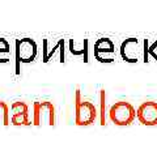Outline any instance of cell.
Here are the masks:
<instances>
[{
  "instance_id": "cell-1",
  "label": "cell",
  "mask_w": 157,
  "mask_h": 141,
  "mask_svg": "<svg viewBox=\"0 0 157 141\" xmlns=\"http://www.w3.org/2000/svg\"><path fill=\"white\" fill-rule=\"evenodd\" d=\"M109 116L115 125L126 127V125L132 124V121L135 120L136 111L130 102L119 101V102H115V103L110 107Z\"/></svg>"
},
{
  "instance_id": "cell-2",
  "label": "cell",
  "mask_w": 157,
  "mask_h": 141,
  "mask_svg": "<svg viewBox=\"0 0 157 141\" xmlns=\"http://www.w3.org/2000/svg\"><path fill=\"white\" fill-rule=\"evenodd\" d=\"M136 116L143 125H147V127L157 125V102H143L136 110Z\"/></svg>"
},
{
  "instance_id": "cell-3",
  "label": "cell",
  "mask_w": 157,
  "mask_h": 141,
  "mask_svg": "<svg viewBox=\"0 0 157 141\" xmlns=\"http://www.w3.org/2000/svg\"><path fill=\"white\" fill-rule=\"evenodd\" d=\"M97 110L94 105L90 102L82 101L76 103V124L82 127V125H89L96 120Z\"/></svg>"
},
{
  "instance_id": "cell-4",
  "label": "cell",
  "mask_w": 157,
  "mask_h": 141,
  "mask_svg": "<svg viewBox=\"0 0 157 141\" xmlns=\"http://www.w3.org/2000/svg\"><path fill=\"white\" fill-rule=\"evenodd\" d=\"M114 51L115 46L109 38H100L94 43V58L101 63H111L114 61Z\"/></svg>"
},
{
  "instance_id": "cell-5",
  "label": "cell",
  "mask_w": 157,
  "mask_h": 141,
  "mask_svg": "<svg viewBox=\"0 0 157 141\" xmlns=\"http://www.w3.org/2000/svg\"><path fill=\"white\" fill-rule=\"evenodd\" d=\"M121 55L128 63H137L141 58V48L136 38H128L121 46Z\"/></svg>"
},
{
  "instance_id": "cell-6",
  "label": "cell",
  "mask_w": 157,
  "mask_h": 141,
  "mask_svg": "<svg viewBox=\"0 0 157 141\" xmlns=\"http://www.w3.org/2000/svg\"><path fill=\"white\" fill-rule=\"evenodd\" d=\"M37 56V43L30 38H24L17 42V58L20 61L29 63Z\"/></svg>"
},
{
  "instance_id": "cell-7",
  "label": "cell",
  "mask_w": 157,
  "mask_h": 141,
  "mask_svg": "<svg viewBox=\"0 0 157 141\" xmlns=\"http://www.w3.org/2000/svg\"><path fill=\"white\" fill-rule=\"evenodd\" d=\"M12 124L21 125V124H29L28 118V106L24 102H16L12 105Z\"/></svg>"
},
{
  "instance_id": "cell-8",
  "label": "cell",
  "mask_w": 157,
  "mask_h": 141,
  "mask_svg": "<svg viewBox=\"0 0 157 141\" xmlns=\"http://www.w3.org/2000/svg\"><path fill=\"white\" fill-rule=\"evenodd\" d=\"M9 52H11L9 43L4 38H0V63H7L9 60Z\"/></svg>"
}]
</instances>
